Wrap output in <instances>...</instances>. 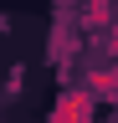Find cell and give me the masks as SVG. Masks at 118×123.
Returning <instances> with one entry per match:
<instances>
[{
  "mask_svg": "<svg viewBox=\"0 0 118 123\" xmlns=\"http://www.w3.org/2000/svg\"><path fill=\"white\" fill-rule=\"evenodd\" d=\"M93 113H98L93 92H87V87H72V92H62V98L51 103V118L46 123H93Z\"/></svg>",
  "mask_w": 118,
  "mask_h": 123,
  "instance_id": "obj_1",
  "label": "cell"
},
{
  "mask_svg": "<svg viewBox=\"0 0 118 123\" xmlns=\"http://www.w3.org/2000/svg\"><path fill=\"white\" fill-rule=\"evenodd\" d=\"M87 92H93V103H113L118 98V67H93L87 72Z\"/></svg>",
  "mask_w": 118,
  "mask_h": 123,
  "instance_id": "obj_2",
  "label": "cell"
},
{
  "mask_svg": "<svg viewBox=\"0 0 118 123\" xmlns=\"http://www.w3.org/2000/svg\"><path fill=\"white\" fill-rule=\"evenodd\" d=\"M108 15H113L108 0H82V21L87 26H108Z\"/></svg>",
  "mask_w": 118,
  "mask_h": 123,
  "instance_id": "obj_3",
  "label": "cell"
},
{
  "mask_svg": "<svg viewBox=\"0 0 118 123\" xmlns=\"http://www.w3.org/2000/svg\"><path fill=\"white\" fill-rule=\"evenodd\" d=\"M72 56V41H67V26H56L51 31V62H67Z\"/></svg>",
  "mask_w": 118,
  "mask_h": 123,
  "instance_id": "obj_4",
  "label": "cell"
}]
</instances>
